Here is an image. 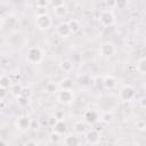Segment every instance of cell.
Wrapping results in <instances>:
<instances>
[{"mask_svg":"<svg viewBox=\"0 0 146 146\" xmlns=\"http://www.w3.org/2000/svg\"><path fill=\"white\" fill-rule=\"evenodd\" d=\"M58 90H59L58 84H55L54 82H48V83L46 84V91H47L48 94H57Z\"/></svg>","mask_w":146,"mask_h":146,"instance_id":"obj_21","label":"cell"},{"mask_svg":"<svg viewBox=\"0 0 146 146\" xmlns=\"http://www.w3.org/2000/svg\"><path fill=\"white\" fill-rule=\"evenodd\" d=\"M136 68H137V72L141 75H144L146 73V58L143 56L140 57L138 60H137V64H136Z\"/></svg>","mask_w":146,"mask_h":146,"instance_id":"obj_19","label":"cell"},{"mask_svg":"<svg viewBox=\"0 0 146 146\" xmlns=\"http://www.w3.org/2000/svg\"><path fill=\"white\" fill-rule=\"evenodd\" d=\"M52 25V19L49 14H39L35 16V26L40 31H47L51 27Z\"/></svg>","mask_w":146,"mask_h":146,"instance_id":"obj_1","label":"cell"},{"mask_svg":"<svg viewBox=\"0 0 146 146\" xmlns=\"http://www.w3.org/2000/svg\"><path fill=\"white\" fill-rule=\"evenodd\" d=\"M2 75H3V70H2L1 67H0V78H1Z\"/></svg>","mask_w":146,"mask_h":146,"instance_id":"obj_38","label":"cell"},{"mask_svg":"<svg viewBox=\"0 0 146 146\" xmlns=\"http://www.w3.org/2000/svg\"><path fill=\"white\" fill-rule=\"evenodd\" d=\"M73 67H74V64H73V62L70 60V59H63V60L59 62V68H60L63 72H65V73L72 72V71H73Z\"/></svg>","mask_w":146,"mask_h":146,"instance_id":"obj_18","label":"cell"},{"mask_svg":"<svg viewBox=\"0 0 146 146\" xmlns=\"http://www.w3.org/2000/svg\"><path fill=\"white\" fill-rule=\"evenodd\" d=\"M42 58H43V52L40 47L33 46V47L29 48V50L26 52V60L30 64H39L42 60Z\"/></svg>","mask_w":146,"mask_h":146,"instance_id":"obj_2","label":"cell"},{"mask_svg":"<svg viewBox=\"0 0 146 146\" xmlns=\"http://www.w3.org/2000/svg\"><path fill=\"white\" fill-rule=\"evenodd\" d=\"M91 82H92V79H91L89 75H87V74H83L82 76L79 78V83L82 84V86H88V84H90Z\"/></svg>","mask_w":146,"mask_h":146,"instance_id":"obj_25","label":"cell"},{"mask_svg":"<svg viewBox=\"0 0 146 146\" xmlns=\"http://www.w3.org/2000/svg\"><path fill=\"white\" fill-rule=\"evenodd\" d=\"M58 88L60 90H73V88H74V81L71 78H64L58 83Z\"/></svg>","mask_w":146,"mask_h":146,"instance_id":"obj_17","label":"cell"},{"mask_svg":"<svg viewBox=\"0 0 146 146\" xmlns=\"http://www.w3.org/2000/svg\"><path fill=\"white\" fill-rule=\"evenodd\" d=\"M116 87V79L113 75L103 76V88L106 90H112Z\"/></svg>","mask_w":146,"mask_h":146,"instance_id":"obj_15","label":"cell"},{"mask_svg":"<svg viewBox=\"0 0 146 146\" xmlns=\"http://www.w3.org/2000/svg\"><path fill=\"white\" fill-rule=\"evenodd\" d=\"M0 146H7V143L1 138H0Z\"/></svg>","mask_w":146,"mask_h":146,"instance_id":"obj_37","label":"cell"},{"mask_svg":"<svg viewBox=\"0 0 146 146\" xmlns=\"http://www.w3.org/2000/svg\"><path fill=\"white\" fill-rule=\"evenodd\" d=\"M113 119V115L110 113V112H103L100 115H99V120L104 123H110Z\"/></svg>","mask_w":146,"mask_h":146,"instance_id":"obj_22","label":"cell"},{"mask_svg":"<svg viewBox=\"0 0 146 146\" xmlns=\"http://www.w3.org/2000/svg\"><path fill=\"white\" fill-rule=\"evenodd\" d=\"M65 146H81V139L75 133H70L64 138Z\"/></svg>","mask_w":146,"mask_h":146,"instance_id":"obj_12","label":"cell"},{"mask_svg":"<svg viewBox=\"0 0 146 146\" xmlns=\"http://www.w3.org/2000/svg\"><path fill=\"white\" fill-rule=\"evenodd\" d=\"M59 135H57V133H55V132H51L50 133V136H49V139L52 141V143H57L58 140H59Z\"/></svg>","mask_w":146,"mask_h":146,"instance_id":"obj_33","label":"cell"},{"mask_svg":"<svg viewBox=\"0 0 146 146\" xmlns=\"http://www.w3.org/2000/svg\"><path fill=\"white\" fill-rule=\"evenodd\" d=\"M83 136H84V140L89 145H97L100 140V135L96 129H88Z\"/></svg>","mask_w":146,"mask_h":146,"instance_id":"obj_9","label":"cell"},{"mask_svg":"<svg viewBox=\"0 0 146 146\" xmlns=\"http://www.w3.org/2000/svg\"><path fill=\"white\" fill-rule=\"evenodd\" d=\"M98 21L99 23L104 26V27H110V26H113L116 22V17L114 15V13L112 10H103L99 16H98Z\"/></svg>","mask_w":146,"mask_h":146,"instance_id":"obj_3","label":"cell"},{"mask_svg":"<svg viewBox=\"0 0 146 146\" xmlns=\"http://www.w3.org/2000/svg\"><path fill=\"white\" fill-rule=\"evenodd\" d=\"M67 25H68V29L71 31V34H76L78 32H80V30L82 27L80 21L76 18H71L70 21H67Z\"/></svg>","mask_w":146,"mask_h":146,"instance_id":"obj_16","label":"cell"},{"mask_svg":"<svg viewBox=\"0 0 146 146\" xmlns=\"http://www.w3.org/2000/svg\"><path fill=\"white\" fill-rule=\"evenodd\" d=\"M83 121L87 124H95L99 121V114L95 110H87L83 114Z\"/></svg>","mask_w":146,"mask_h":146,"instance_id":"obj_10","label":"cell"},{"mask_svg":"<svg viewBox=\"0 0 146 146\" xmlns=\"http://www.w3.org/2000/svg\"><path fill=\"white\" fill-rule=\"evenodd\" d=\"M19 96H23V97H26V98H31V96H32V90L30 89V88H27V87H23V89H22V92H21V95Z\"/></svg>","mask_w":146,"mask_h":146,"instance_id":"obj_28","label":"cell"},{"mask_svg":"<svg viewBox=\"0 0 146 146\" xmlns=\"http://www.w3.org/2000/svg\"><path fill=\"white\" fill-rule=\"evenodd\" d=\"M88 130V124L83 121V120H80V121H75L74 124H73V131L75 135H84Z\"/></svg>","mask_w":146,"mask_h":146,"instance_id":"obj_13","label":"cell"},{"mask_svg":"<svg viewBox=\"0 0 146 146\" xmlns=\"http://www.w3.org/2000/svg\"><path fill=\"white\" fill-rule=\"evenodd\" d=\"M56 34L63 39H66L71 35V31L68 29L67 22H62L56 26Z\"/></svg>","mask_w":146,"mask_h":146,"instance_id":"obj_11","label":"cell"},{"mask_svg":"<svg viewBox=\"0 0 146 146\" xmlns=\"http://www.w3.org/2000/svg\"><path fill=\"white\" fill-rule=\"evenodd\" d=\"M92 83L95 84V87L97 88H103V76L100 75H97L92 79Z\"/></svg>","mask_w":146,"mask_h":146,"instance_id":"obj_27","label":"cell"},{"mask_svg":"<svg viewBox=\"0 0 146 146\" xmlns=\"http://www.w3.org/2000/svg\"><path fill=\"white\" fill-rule=\"evenodd\" d=\"M54 117H55L57 121H62V120H64V119H65V113H64V111H62V110H57V111L55 112Z\"/></svg>","mask_w":146,"mask_h":146,"instance_id":"obj_29","label":"cell"},{"mask_svg":"<svg viewBox=\"0 0 146 146\" xmlns=\"http://www.w3.org/2000/svg\"><path fill=\"white\" fill-rule=\"evenodd\" d=\"M31 124H32V119H30L27 115H19L15 121L16 129L22 131V132H25V131L30 130Z\"/></svg>","mask_w":146,"mask_h":146,"instance_id":"obj_7","label":"cell"},{"mask_svg":"<svg viewBox=\"0 0 146 146\" xmlns=\"http://www.w3.org/2000/svg\"><path fill=\"white\" fill-rule=\"evenodd\" d=\"M11 86V81H10V79L7 76V75H2L1 78H0V87H2V88H9Z\"/></svg>","mask_w":146,"mask_h":146,"instance_id":"obj_24","label":"cell"},{"mask_svg":"<svg viewBox=\"0 0 146 146\" xmlns=\"http://www.w3.org/2000/svg\"><path fill=\"white\" fill-rule=\"evenodd\" d=\"M136 97V89L130 84H124L119 91V98L122 102H131Z\"/></svg>","mask_w":146,"mask_h":146,"instance_id":"obj_6","label":"cell"},{"mask_svg":"<svg viewBox=\"0 0 146 146\" xmlns=\"http://www.w3.org/2000/svg\"><path fill=\"white\" fill-rule=\"evenodd\" d=\"M52 132H55V133H57V135H59V136L65 135V133L67 132V123H66L64 120L57 121V122L54 124V127H52Z\"/></svg>","mask_w":146,"mask_h":146,"instance_id":"obj_14","label":"cell"},{"mask_svg":"<svg viewBox=\"0 0 146 146\" xmlns=\"http://www.w3.org/2000/svg\"><path fill=\"white\" fill-rule=\"evenodd\" d=\"M56 98H57V102L59 104H63V105H70L73 103L74 98H75V95H74V91L73 90H58V92L56 94Z\"/></svg>","mask_w":146,"mask_h":146,"instance_id":"obj_5","label":"cell"},{"mask_svg":"<svg viewBox=\"0 0 146 146\" xmlns=\"http://www.w3.org/2000/svg\"><path fill=\"white\" fill-rule=\"evenodd\" d=\"M49 6H51V10L56 17H64L68 13V7L64 1H49Z\"/></svg>","mask_w":146,"mask_h":146,"instance_id":"obj_4","label":"cell"},{"mask_svg":"<svg viewBox=\"0 0 146 146\" xmlns=\"http://www.w3.org/2000/svg\"><path fill=\"white\" fill-rule=\"evenodd\" d=\"M2 27V19H1V17H0V29Z\"/></svg>","mask_w":146,"mask_h":146,"instance_id":"obj_39","label":"cell"},{"mask_svg":"<svg viewBox=\"0 0 146 146\" xmlns=\"http://www.w3.org/2000/svg\"><path fill=\"white\" fill-rule=\"evenodd\" d=\"M99 52L102 56L106 57V58H110V57H113L116 52V48H115V44L111 41H106L104 42L100 48H99Z\"/></svg>","mask_w":146,"mask_h":146,"instance_id":"obj_8","label":"cell"},{"mask_svg":"<svg viewBox=\"0 0 146 146\" xmlns=\"http://www.w3.org/2000/svg\"><path fill=\"white\" fill-rule=\"evenodd\" d=\"M140 107L143 110H145V98H141L140 99Z\"/></svg>","mask_w":146,"mask_h":146,"instance_id":"obj_36","label":"cell"},{"mask_svg":"<svg viewBox=\"0 0 146 146\" xmlns=\"http://www.w3.org/2000/svg\"><path fill=\"white\" fill-rule=\"evenodd\" d=\"M16 103L19 107H25V106L29 105L30 99L26 98V97H23V96H18V97H16Z\"/></svg>","mask_w":146,"mask_h":146,"instance_id":"obj_23","label":"cell"},{"mask_svg":"<svg viewBox=\"0 0 146 146\" xmlns=\"http://www.w3.org/2000/svg\"><path fill=\"white\" fill-rule=\"evenodd\" d=\"M56 122H57V120H56L55 117H50V119H49V125H50L51 128L54 127V124H55Z\"/></svg>","mask_w":146,"mask_h":146,"instance_id":"obj_35","label":"cell"},{"mask_svg":"<svg viewBox=\"0 0 146 146\" xmlns=\"http://www.w3.org/2000/svg\"><path fill=\"white\" fill-rule=\"evenodd\" d=\"M136 128H137V130H139V131H144V130L146 129V122H145V120H144V119L137 120V122H136Z\"/></svg>","mask_w":146,"mask_h":146,"instance_id":"obj_26","label":"cell"},{"mask_svg":"<svg viewBox=\"0 0 146 146\" xmlns=\"http://www.w3.org/2000/svg\"><path fill=\"white\" fill-rule=\"evenodd\" d=\"M114 6L117 7L119 9H125V7L128 6V2L127 1H115Z\"/></svg>","mask_w":146,"mask_h":146,"instance_id":"obj_31","label":"cell"},{"mask_svg":"<svg viewBox=\"0 0 146 146\" xmlns=\"http://www.w3.org/2000/svg\"><path fill=\"white\" fill-rule=\"evenodd\" d=\"M22 89H23V86L21 84V83H14V84H11L10 87H9V91H10V94L11 95H14L15 97H18L19 95H21V92H22Z\"/></svg>","mask_w":146,"mask_h":146,"instance_id":"obj_20","label":"cell"},{"mask_svg":"<svg viewBox=\"0 0 146 146\" xmlns=\"http://www.w3.org/2000/svg\"><path fill=\"white\" fill-rule=\"evenodd\" d=\"M7 94H8V90L6 88L0 87V100H3L7 97Z\"/></svg>","mask_w":146,"mask_h":146,"instance_id":"obj_32","label":"cell"},{"mask_svg":"<svg viewBox=\"0 0 146 146\" xmlns=\"http://www.w3.org/2000/svg\"><path fill=\"white\" fill-rule=\"evenodd\" d=\"M24 146H38V144L34 140H27L24 143Z\"/></svg>","mask_w":146,"mask_h":146,"instance_id":"obj_34","label":"cell"},{"mask_svg":"<svg viewBox=\"0 0 146 146\" xmlns=\"http://www.w3.org/2000/svg\"><path fill=\"white\" fill-rule=\"evenodd\" d=\"M48 6H49V1H46V0H40V1H36V2H35V7H36V8L46 9Z\"/></svg>","mask_w":146,"mask_h":146,"instance_id":"obj_30","label":"cell"}]
</instances>
